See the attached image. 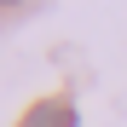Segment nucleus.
Instances as JSON below:
<instances>
[{
	"mask_svg": "<svg viewBox=\"0 0 127 127\" xmlns=\"http://www.w3.org/2000/svg\"><path fill=\"white\" fill-rule=\"evenodd\" d=\"M17 127H75V104L69 98H35Z\"/></svg>",
	"mask_w": 127,
	"mask_h": 127,
	"instance_id": "obj_1",
	"label": "nucleus"
},
{
	"mask_svg": "<svg viewBox=\"0 0 127 127\" xmlns=\"http://www.w3.org/2000/svg\"><path fill=\"white\" fill-rule=\"evenodd\" d=\"M0 6H12V0H0Z\"/></svg>",
	"mask_w": 127,
	"mask_h": 127,
	"instance_id": "obj_2",
	"label": "nucleus"
}]
</instances>
